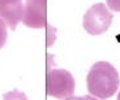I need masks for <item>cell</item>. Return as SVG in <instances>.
<instances>
[{"mask_svg":"<svg viewBox=\"0 0 120 100\" xmlns=\"http://www.w3.org/2000/svg\"><path fill=\"white\" fill-rule=\"evenodd\" d=\"M120 85V77L112 64L107 61H98L91 66L86 77V86L89 94L98 99H108L116 94Z\"/></svg>","mask_w":120,"mask_h":100,"instance_id":"obj_1","label":"cell"},{"mask_svg":"<svg viewBox=\"0 0 120 100\" xmlns=\"http://www.w3.org/2000/svg\"><path fill=\"white\" fill-rule=\"evenodd\" d=\"M75 78L65 69H51L46 77V92L55 99H65L75 94Z\"/></svg>","mask_w":120,"mask_h":100,"instance_id":"obj_2","label":"cell"},{"mask_svg":"<svg viewBox=\"0 0 120 100\" xmlns=\"http://www.w3.org/2000/svg\"><path fill=\"white\" fill-rule=\"evenodd\" d=\"M112 13L107 9L103 3L94 4L90 7L84 14L82 25L87 34L90 35H101L108 30L112 24Z\"/></svg>","mask_w":120,"mask_h":100,"instance_id":"obj_3","label":"cell"},{"mask_svg":"<svg viewBox=\"0 0 120 100\" xmlns=\"http://www.w3.org/2000/svg\"><path fill=\"white\" fill-rule=\"evenodd\" d=\"M22 24L30 29H43L47 25V0H24Z\"/></svg>","mask_w":120,"mask_h":100,"instance_id":"obj_4","label":"cell"},{"mask_svg":"<svg viewBox=\"0 0 120 100\" xmlns=\"http://www.w3.org/2000/svg\"><path fill=\"white\" fill-rule=\"evenodd\" d=\"M24 0H0V18L15 30L18 22L22 21Z\"/></svg>","mask_w":120,"mask_h":100,"instance_id":"obj_5","label":"cell"},{"mask_svg":"<svg viewBox=\"0 0 120 100\" xmlns=\"http://www.w3.org/2000/svg\"><path fill=\"white\" fill-rule=\"evenodd\" d=\"M3 100H27L26 95L18 90H13L3 94Z\"/></svg>","mask_w":120,"mask_h":100,"instance_id":"obj_6","label":"cell"},{"mask_svg":"<svg viewBox=\"0 0 120 100\" xmlns=\"http://www.w3.org/2000/svg\"><path fill=\"white\" fill-rule=\"evenodd\" d=\"M7 38H8V29H7V24L0 18V48H3L7 43Z\"/></svg>","mask_w":120,"mask_h":100,"instance_id":"obj_7","label":"cell"},{"mask_svg":"<svg viewBox=\"0 0 120 100\" xmlns=\"http://www.w3.org/2000/svg\"><path fill=\"white\" fill-rule=\"evenodd\" d=\"M107 7L114 12H120V0H106Z\"/></svg>","mask_w":120,"mask_h":100,"instance_id":"obj_8","label":"cell"},{"mask_svg":"<svg viewBox=\"0 0 120 100\" xmlns=\"http://www.w3.org/2000/svg\"><path fill=\"white\" fill-rule=\"evenodd\" d=\"M64 100H98L95 96H93V95H85V96H68L65 97Z\"/></svg>","mask_w":120,"mask_h":100,"instance_id":"obj_9","label":"cell"},{"mask_svg":"<svg viewBox=\"0 0 120 100\" xmlns=\"http://www.w3.org/2000/svg\"><path fill=\"white\" fill-rule=\"evenodd\" d=\"M117 100H120V91H119V94H117Z\"/></svg>","mask_w":120,"mask_h":100,"instance_id":"obj_10","label":"cell"}]
</instances>
